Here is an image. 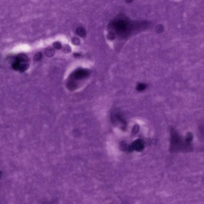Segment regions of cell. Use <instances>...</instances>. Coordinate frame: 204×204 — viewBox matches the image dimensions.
I'll use <instances>...</instances> for the list:
<instances>
[{
	"label": "cell",
	"instance_id": "3957f363",
	"mask_svg": "<svg viewBox=\"0 0 204 204\" xmlns=\"http://www.w3.org/2000/svg\"><path fill=\"white\" fill-rule=\"evenodd\" d=\"M112 122L114 124L119 126L122 130H125L126 128V122L121 114L119 113H114L111 116Z\"/></svg>",
	"mask_w": 204,
	"mask_h": 204
},
{
	"label": "cell",
	"instance_id": "e0dca14e",
	"mask_svg": "<svg viewBox=\"0 0 204 204\" xmlns=\"http://www.w3.org/2000/svg\"><path fill=\"white\" fill-rule=\"evenodd\" d=\"M71 51V48L69 46H66L63 49V52H65L66 53H68Z\"/></svg>",
	"mask_w": 204,
	"mask_h": 204
},
{
	"label": "cell",
	"instance_id": "6da1fadb",
	"mask_svg": "<svg viewBox=\"0 0 204 204\" xmlns=\"http://www.w3.org/2000/svg\"><path fill=\"white\" fill-rule=\"evenodd\" d=\"M191 150V144L185 139L183 140L174 128L171 130V145L170 150L172 152L188 151Z\"/></svg>",
	"mask_w": 204,
	"mask_h": 204
},
{
	"label": "cell",
	"instance_id": "7a4b0ae2",
	"mask_svg": "<svg viewBox=\"0 0 204 204\" xmlns=\"http://www.w3.org/2000/svg\"><path fill=\"white\" fill-rule=\"evenodd\" d=\"M132 25L126 19H118L111 24L110 26L113 28L119 34L126 36L129 34Z\"/></svg>",
	"mask_w": 204,
	"mask_h": 204
},
{
	"label": "cell",
	"instance_id": "ffe728a7",
	"mask_svg": "<svg viewBox=\"0 0 204 204\" xmlns=\"http://www.w3.org/2000/svg\"><path fill=\"white\" fill-rule=\"evenodd\" d=\"M133 0H126V2L127 3H130V2H132Z\"/></svg>",
	"mask_w": 204,
	"mask_h": 204
},
{
	"label": "cell",
	"instance_id": "ba28073f",
	"mask_svg": "<svg viewBox=\"0 0 204 204\" xmlns=\"http://www.w3.org/2000/svg\"><path fill=\"white\" fill-rule=\"evenodd\" d=\"M29 67V64L28 63H20L18 70L20 72L22 73L26 71Z\"/></svg>",
	"mask_w": 204,
	"mask_h": 204
},
{
	"label": "cell",
	"instance_id": "d6986e66",
	"mask_svg": "<svg viewBox=\"0 0 204 204\" xmlns=\"http://www.w3.org/2000/svg\"><path fill=\"white\" fill-rule=\"evenodd\" d=\"M74 56L76 57H79L80 56V54H79V53H75V54H74Z\"/></svg>",
	"mask_w": 204,
	"mask_h": 204
},
{
	"label": "cell",
	"instance_id": "5b68a950",
	"mask_svg": "<svg viewBox=\"0 0 204 204\" xmlns=\"http://www.w3.org/2000/svg\"><path fill=\"white\" fill-rule=\"evenodd\" d=\"M144 144L141 139L135 140L128 147L127 150L128 151H141L144 149Z\"/></svg>",
	"mask_w": 204,
	"mask_h": 204
},
{
	"label": "cell",
	"instance_id": "4fadbf2b",
	"mask_svg": "<svg viewBox=\"0 0 204 204\" xmlns=\"http://www.w3.org/2000/svg\"><path fill=\"white\" fill-rule=\"evenodd\" d=\"M72 42L74 45H78L80 44V41L78 38L74 37L72 39Z\"/></svg>",
	"mask_w": 204,
	"mask_h": 204
},
{
	"label": "cell",
	"instance_id": "8fae6325",
	"mask_svg": "<svg viewBox=\"0 0 204 204\" xmlns=\"http://www.w3.org/2000/svg\"><path fill=\"white\" fill-rule=\"evenodd\" d=\"M146 84H143V83H139L138 84L137 86V89L138 91H142L144 90H145L146 88Z\"/></svg>",
	"mask_w": 204,
	"mask_h": 204
},
{
	"label": "cell",
	"instance_id": "8992f818",
	"mask_svg": "<svg viewBox=\"0 0 204 204\" xmlns=\"http://www.w3.org/2000/svg\"><path fill=\"white\" fill-rule=\"evenodd\" d=\"M16 59L20 63H27L28 61V57L24 53L18 54L16 57Z\"/></svg>",
	"mask_w": 204,
	"mask_h": 204
},
{
	"label": "cell",
	"instance_id": "5bb4252c",
	"mask_svg": "<svg viewBox=\"0 0 204 204\" xmlns=\"http://www.w3.org/2000/svg\"><path fill=\"white\" fill-rule=\"evenodd\" d=\"M53 47L55 49H60L61 48V45L60 43L59 42H55L53 44Z\"/></svg>",
	"mask_w": 204,
	"mask_h": 204
},
{
	"label": "cell",
	"instance_id": "ac0fdd59",
	"mask_svg": "<svg viewBox=\"0 0 204 204\" xmlns=\"http://www.w3.org/2000/svg\"><path fill=\"white\" fill-rule=\"evenodd\" d=\"M157 31L158 32H161L163 30V28L161 25L157 26L156 28Z\"/></svg>",
	"mask_w": 204,
	"mask_h": 204
},
{
	"label": "cell",
	"instance_id": "277c9868",
	"mask_svg": "<svg viewBox=\"0 0 204 204\" xmlns=\"http://www.w3.org/2000/svg\"><path fill=\"white\" fill-rule=\"evenodd\" d=\"M89 73L87 70L84 69H78L71 74L69 80L77 82V80H81L88 76Z\"/></svg>",
	"mask_w": 204,
	"mask_h": 204
},
{
	"label": "cell",
	"instance_id": "7c38bea8",
	"mask_svg": "<svg viewBox=\"0 0 204 204\" xmlns=\"http://www.w3.org/2000/svg\"><path fill=\"white\" fill-rule=\"evenodd\" d=\"M42 57V53H41V52H38V53H36L34 57V59L36 61H38L41 60Z\"/></svg>",
	"mask_w": 204,
	"mask_h": 204
},
{
	"label": "cell",
	"instance_id": "9c48e42d",
	"mask_svg": "<svg viewBox=\"0 0 204 204\" xmlns=\"http://www.w3.org/2000/svg\"><path fill=\"white\" fill-rule=\"evenodd\" d=\"M45 53L46 56L48 57H51L54 56L55 51L52 48H48L46 49Z\"/></svg>",
	"mask_w": 204,
	"mask_h": 204
},
{
	"label": "cell",
	"instance_id": "2e32d148",
	"mask_svg": "<svg viewBox=\"0 0 204 204\" xmlns=\"http://www.w3.org/2000/svg\"><path fill=\"white\" fill-rule=\"evenodd\" d=\"M139 126L138 125H136L134 126L133 128V130H132V132L134 134H135L137 133L139 131Z\"/></svg>",
	"mask_w": 204,
	"mask_h": 204
},
{
	"label": "cell",
	"instance_id": "30bf717a",
	"mask_svg": "<svg viewBox=\"0 0 204 204\" xmlns=\"http://www.w3.org/2000/svg\"><path fill=\"white\" fill-rule=\"evenodd\" d=\"M20 64V63L19 62L17 61L16 59V60L14 61L12 64V69H13V70H18Z\"/></svg>",
	"mask_w": 204,
	"mask_h": 204
},
{
	"label": "cell",
	"instance_id": "52a82bcc",
	"mask_svg": "<svg viewBox=\"0 0 204 204\" xmlns=\"http://www.w3.org/2000/svg\"><path fill=\"white\" fill-rule=\"evenodd\" d=\"M76 34L79 36L84 38L86 36V31L83 27H79L76 30Z\"/></svg>",
	"mask_w": 204,
	"mask_h": 204
},
{
	"label": "cell",
	"instance_id": "9a60e30c",
	"mask_svg": "<svg viewBox=\"0 0 204 204\" xmlns=\"http://www.w3.org/2000/svg\"><path fill=\"white\" fill-rule=\"evenodd\" d=\"M107 37L108 39L110 40H114V38H115V34H114V33L110 32L108 34Z\"/></svg>",
	"mask_w": 204,
	"mask_h": 204
}]
</instances>
